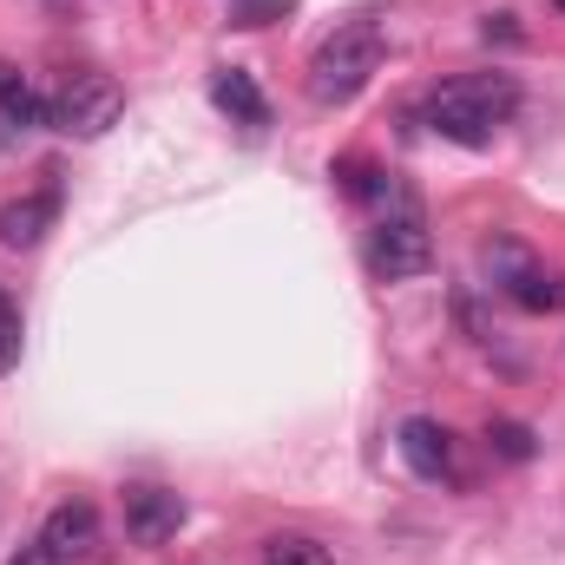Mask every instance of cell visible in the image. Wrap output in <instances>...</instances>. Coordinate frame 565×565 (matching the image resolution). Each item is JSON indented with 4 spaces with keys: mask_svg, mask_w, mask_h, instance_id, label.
<instances>
[{
    "mask_svg": "<svg viewBox=\"0 0 565 565\" xmlns=\"http://www.w3.org/2000/svg\"><path fill=\"white\" fill-rule=\"evenodd\" d=\"M520 113V79L513 73H460L427 99V126L454 145H493V132Z\"/></svg>",
    "mask_w": 565,
    "mask_h": 565,
    "instance_id": "1",
    "label": "cell"
},
{
    "mask_svg": "<svg viewBox=\"0 0 565 565\" xmlns=\"http://www.w3.org/2000/svg\"><path fill=\"white\" fill-rule=\"evenodd\" d=\"M382 53H388V40H382L375 20L335 26V33L316 46V60H309V93H316L322 106H349V99L382 73Z\"/></svg>",
    "mask_w": 565,
    "mask_h": 565,
    "instance_id": "2",
    "label": "cell"
},
{
    "mask_svg": "<svg viewBox=\"0 0 565 565\" xmlns=\"http://www.w3.org/2000/svg\"><path fill=\"white\" fill-rule=\"evenodd\" d=\"M119 113H126V86L113 73H99V66L66 73L53 86V99H46V126L66 132V139H106L119 126Z\"/></svg>",
    "mask_w": 565,
    "mask_h": 565,
    "instance_id": "3",
    "label": "cell"
},
{
    "mask_svg": "<svg viewBox=\"0 0 565 565\" xmlns=\"http://www.w3.org/2000/svg\"><path fill=\"white\" fill-rule=\"evenodd\" d=\"M369 270L382 282H408L422 277L427 264H434V237H427V224L415 211H395V217H382L375 231H369Z\"/></svg>",
    "mask_w": 565,
    "mask_h": 565,
    "instance_id": "4",
    "label": "cell"
},
{
    "mask_svg": "<svg viewBox=\"0 0 565 565\" xmlns=\"http://www.w3.org/2000/svg\"><path fill=\"white\" fill-rule=\"evenodd\" d=\"M184 526V500L171 487H126V533L139 546H164Z\"/></svg>",
    "mask_w": 565,
    "mask_h": 565,
    "instance_id": "5",
    "label": "cell"
},
{
    "mask_svg": "<svg viewBox=\"0 0 565 565\" xmlns=\"http://www.w3.org/2000/svg\"><path fill=\"white\" fill-rule=\"evenodd\" d=\"M40 540L53 546V559H86L99 546V507L93 500H60L46 513V533Z\"/></svg>",
    "mask_w": 565,
    "mask_h": 565,
    "instance_id": "6",
    "label": "cell"
},
{
    "mask_svg": "<svg viewBox=\"0 0 565 565\" xmlns=\"http://www.w3.org/2000/svg\"><path fill=\"white\" fill-rule=\"evenodd\" d=\"M395 447H402V460H408L422 480H447V473H454V434H447L440 422H427V415L402 422Z\"/></svg>",
    "mask_w": 565,
    "mask_h": 565,
    "instance_id": "7",
    "label": "cell"
},
{
    "mask_svg": "<svg viewBox=\"0 0 565 565\" xmlns=\"http://www.w3.org/2000/svg\"><path fill=\"white\" fill-rule=\"evenodd\" d=\"M53 217H60V198H53V191L13 198V204H0V244H7V250H33V244L53 231Z\"/></svg>",
    "mask_w": 565,
    "mask_h": 565,
    "instance_id": "8",
    "label": "cell"
},
{
    "mask_svg": "<svg viewBox=\"0 0 565 565\" xmlns=\"http://www.w3.org/2000/svg\"><path fill=\"white\" fill-rule=\"evenodd\" d=\"M211 99H217V113H231V119H237V126H250V132H257V126H270V99L257 93V79H250L244 66H224V73L211 79Z\"/></svg>",
    "mask_w": 565,
    "mask_h": 565,
    "instance_id": "9",
    "label": "cell"
},
{
    "mask_svg": "<svg viewBox=\"0 0 565 565\" xmlns=\"http://www.w3.org/2000/svg\"><path fill=\"white\" fill-rule=\"evenodd\" d=\"M507 296H513L520 309H533V316H553V309H565V270L520 264V270L507 277Z\"/></svg>",
    "mask_w": 565,
    "mask_h": 565,
    "instance_id": "10",
    "label": "cell"
},
{
    "mask_svg": "<svg viewBox=\"0 0 565 565\" xmlns=\"http://www.w3.org/2000/svg\"><path fill=\"white\" fill-rule=\"evenodd\" d=\"M40 119H46V106H40V93L26 86V73H20L13 60H0V126L26 132V126H40Z\"/></svg>",
    "mask_w": 565,
    "mask_h": 565,
    "instance_id": "11",
    "label": "cell"
},
{
    "mask_svg": "<svg viewBox=\"0 0 565 565\" xmlns=\"http://www.w3.org/2000/svg\"><path fill=\"white\" fill-rule=\"evenodd\" d=\"M349 198H362V204H375V198H388V171L375 164V158H335V171H329Z\"/></svg>",
    "mask_w": 565,
    "mask_h": 565,
    "instance_id": "12",
    "label": "cell"
},
{
    "mask_svg": "<svg viewBox=\"0 0 565 565\" xmlns=\"http://www.w3.org/2000/svg\"><path fill=\"white\" fill-rule=\"evenodd\" d=\"M264 565H335V553L322 540H309V533H277L264 546Z\"/></svg>",
    "mask_w": 565,
    "mask_h": 565,
    "instance_id": "13",
    "label": "cell"
},
{
    "mask_svg": "<svg viewBox=\"0 0 565 565\" xmlns=\"http://www.w3.org/2000/svg\"><path fill=\"white\" fill-rule=\"evenodd\" d=\"M487 447H493L500 460H513V467L540 454V440H533V427L526 422H487Z\"/></svg>",
    "mask_w": 565,
    "mask_h": 565,
    "instance_id": "14",
    "label": "cell"
},
{
    "mask_svg": "<svg viewBox=\"0 0 565 565\" xmlns=\"http://www.w3.org/2000/svg\"><path fill=\"white\" fill-rule=\"evenodd\" d=\"M289 7H296V0H237V7H231V26H270Z\"/></svg>",
    "mask_w": 565,
    "mask_h": 565,
    "instance_id": "15",
    "label": "cell"
},
{
    "mask_svg": "<svg viewBox=\"0 0 565 565\" xmlns=\"http://www.w3.org/2000/svg\"><path fill=\"white\" fill-rule=\"evenodd\" d=\"M20 362V309L7 302V289H0V375Z\"/></svg>",
    "mask_w": 565,
    "mask_h": 565,
    "instance_id": "16",
    "label": "cell"
},
{
    "mask_svg": "<svg viewBox=\"0 0 565 565\" xmlns=\"http://www.w3.org/2000/svg\"><path fill=\"white\" fill-rule=\"evenodd\" d=\"M7 565H60V559H53V546H46V540H33V546H20Z\"/></svg>",
    "mask_w": 565,
    "mask_h": 565,
    "instance_id": "17",
    "label": "cell"
},
{
    "mask_svg": "<svg viewBox=\"0 0 565 565\" xmlns=\"http://www.w3.org/2000/svg\"><path fill=\"white\" fill-rule=\"evenodd\" d=\"M553 7H559V13H565V0H553Z\"/></svg>",
    "mask_w": 565,
    "mask_h": 565,
    "instance_id": "18",
    "label": "cell"
}]
</instances>
